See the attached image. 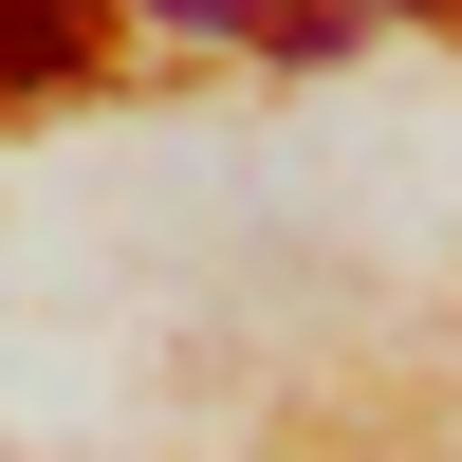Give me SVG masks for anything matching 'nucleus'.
I'll return each instance as SVG.
<instances>
[{
	"instance_id": "1",
	"label": "nucleus",
	"mask_w": 462,
	"mask_h": 462,
	"mask_svg": "<svg viewBox=\"0 0 462 462\" xmlns=\"http://www.w3.org/2000/svg\"><path fill=\"white\" fill-rule=\"evenodd\" d=\"M148 19H185V37H278V56H315V37H333V0H148Z\"/></svg>"
}]
</instances>
